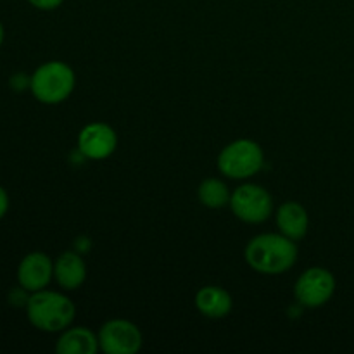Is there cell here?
Masks as SVG:
<instances>
[{
	"instance_id": "cell-6",
	"label": "cell",
	"mask_w": 354,
	"mask_h": 354,
	"mask_svg": "<svg viewBox=\"0 0 354 354\" xmlns=\"http://www.w3.org/2000/svg\"><path fill=\"white\" fill-rule=\"evenodd\" d=\"M335 277L330 270L313 266L299 275L294 286V296L304 308H320L334 297Z\"/></svg>"
},
{
	"instance_id": "cell-12",
	"label": "cell",
	"mask_w": 354,
	"mask_h": 354,
	"mask_svg": "<svg viewBox=\"0 0 354 354\" xmlns=\"http://www.w3.org/2000/svg\"><path fill=\"white\" fill-rule=\"evenodd\" d=\"M54 279L64 290H76L85 283L86 265L78 252L66 251L55 259Z\"/></svg>"
},
{
	"instance_id": "cell-13",
	"label": "cell",
	"mask_w": 354,
	"mask_h": 354,
	"mask_svg": "<svg viewBox=\"0 0 354 354\" xmlns=\"http://www.w3.org/2000/svg\"><path fill=\"white\" fill-rule=\"evenodd\" d=\"M99 349V335L86 327H68L55 342L59 354H95Z\"/></svg>"
},
{
	"instance_id": "cell-8",
	"label": "cell",
	"mask_w": 354,
	"mask_h": 354,
	"mask_svg": "<svg viewBox=\"0 0 354 354\" xmlns=\"http://www.w3.org/2000/svg\"><path fill=\"white\" fill-rule=\"evenodd\" d=\"M78 151L83 158L92 161H102L114 154L118 147V135L113 127L102 121L85 124L78 133Z\"/></svg>"
},
{
	"instance_id": "cell-7",
	"label": "cell",
	"mask_w": 354,
	"mask_h": 354,
	"mask_svg": "<svg viewBox=\"0 0 354 354\" xmlns=\"http://www.w3.org/2000/svg\"><path fill=\"white\" fill-rule=\"evenodd\" d=\"M97 335L100 351L106 354H137L144 342L140 328L123 318L106 322Z\"/></svg>"
},
{
	"instance_id": "cell-5",
	"label": "cell",
	"mask_w": 354,
	"mask_h": 354,
	"mask_svg": "<svg viewBox=\"0 0 354 354\" xmlns=\"http://www.w3.org/2000/svg\"><path fill=\"white\" fill-rule=\"evenodd\" d=\"M230 209L235 216L248 225L265 223L273 214V197L265 187L244 183L232 192Z\"/></svg>"
},
{
	"instance_id": "cell-1",
	"label": "cell",
	"mask_w": 354,
	"mask_h": 354,
	"mask_svg": "<svg viewBox=\"0 0 354 354\" xmlns=\"http://www.w3.org/2000/svg\"><path fill=\"white\" fill-rule=\"evenodd\" d=\"M299 249L296 241L283 234H259L248 242L244 259L256 273L282 275L297 261Z\"/></svg>"
},
{
	"instance_id": "cell-14",
	"label": "cell",
	"mask_w": 354,
	"mask_h": 354,
	"mask_svg": "<svg viewBox=\"0 0 354 354\" xmlns=\"http://www.w3.org/2000/svg\"><path fill=\"white\" fill-rule=\"evenodd\" d=\"M197 197L204 207L221 209L230 204L232 192L228 190L227 183L221 182L220 178H206L201 182L199 189H197Z\"/></svg>"
},
{
	"instance_id": "cell-2",
	"label": "cell",
	"mask_w": 354,
	"mask_h": 354,
	"mask_svg": "<svg viewBox=\"0 0 354 354\" xmlns=\"http://www.w3.org/2000/svg\"><path fill=\"white\" fill-rule=\"evenodd\" d=\"M76 308L68 296L55 290H38L28 297L26 317L35 328L55 334L71 327Z\"/></svg>"
},
{
	"instance_id": "cell-16",
	"label": "cell",
	"mask_w": 354,
	"mask_h": 354,
	"mask_svg": "<svg viewBox=\"0 0 354 354\" xmlns=\"http://www.w3.org/2000/svg\"><path fill=\"white\" fill-rule=\"evenodd\" d=\"M7 211H9V196H7L6 190L0 187V220L6 216Z\"/></svg>"
},
{
	"instance_id": "cell-4",
	"label": "cell",
	"mask_w": 354,
	"mask_h": 354,
	"mask_svg": "<svg viewBox=\"0 0 354 354\" xmlns=\"http://www.w3.org/2000/svg\"><path fill=\"white\" fill-rule=\"evenodd\" d=\"M218 169L232 180H248L258 175L265 165V152L258 142L239 138L225 145L218 156Z\"/></svg>"
},
{
	"instance_id": "cell-3",
	"label": "cell",
	"mask_w": 354,
	"mask_h": 354,
	"mask_svg": "<svg viewBox=\"0 0 354 354\" xmlns=\"http://www.w3.org/2000/svg\"><path fill=\"white\" fill-rule=\"evenodd\" d=\"M76 85L75 71L62 61H48L38 66L30 76V90L35 99L55 106L68 99Z\"/></svg>"
},
{
	"instance_id": "cell-15",
	"label": "cell",
	"mask_w": 354,
	"mask_h": 354,
	"mask_svg": "<svg viewBox=\"0 0 354 354\" xmlns=\"http://www.w3.org/2000/svg\"><path fill=\"white\" fill-rule=\"evenodd\" d=\"M35 9H40V10H54L57 7L62 6L64 0H28Z\"/></svg>"
},
{
	"instance_id": "cell-10",
	"label": "cell",
	"mask_w": 354,
	"mask_h": 354,
	"mask_svg": "<svg viewBox=\"0 0 354 354\" xmlns=\"http://www.w3.org/2000/svg\"><path fill=\"white\" fill-rule=\"evenodd\" d=\"M196 308L203 317L220 320L230 315L234 301L228 290L220 286H204L196 294Z\"/></svg>"
},
{
	"instance_id": "cell-9",
	"label": "cell",
	"mask_w": 354,
	"mask_h": 354,
	"mask_svg": "<svg viewBox=\"0 0 354 354\" xmlns=\"http://www.w3.org/2000/svg\"><path fill=\"white\" fill-rule=\"evenodd\" d=\"M54 279V261L45 252H30L17 266V282L26 292H38L47 289Z\"/></svg>"
},
{
	"instance_id": "cell-17",
	"label": "cell",
	"mask_w": 354,
	"mask_h": 354,
	"mask_svg": "<svg viewBox=\"0 0 354 354\" xmlns=\"http://www.w3.org/2000/svg\"><path fill=\"white\" fill-rule=\"evenodd\" d=\"M3 26H2V23H0V47H2V44H3Z\"/></svg>"
},
{
	"instance_id": "cell-11",
	"label": "cell",
	"mask_w": 354,
	"mask_h": 354,
	"mask_svg": "<svg viewBox=\"0 0 354 354\" xmlns=\"http://www.w3.org/2000/svg\"><path fill=\"white\" fill-rule=\"evenodd\" d=\"M275 218L280 234H283L286 237L296 242L306 237L308 228H310V216L299 203L287 201V203L280 204Z\"/></svg>"
}]
</instances>
